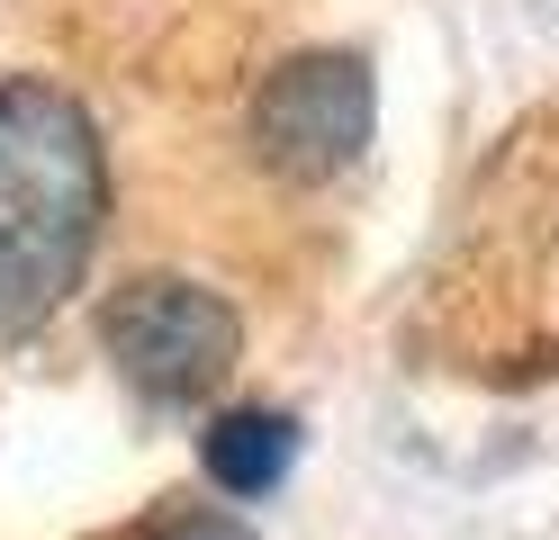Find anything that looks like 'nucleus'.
<instances>
[{"instance_id":"nucleus-1","label":"nucleus","mask_w":559,"mask_h":540,"mask_svg":"<svg viewBox=\"0 0 559 540\" xmlns=\"http://www.w3.org/2000/svg\"><path fill=\"white\" fill-rule=\"evenodd\" d=\"M99 216H109V163L82 99L55 82H0V351L73 298Z\"/></svg>"},{"instance_id":"nucleus-2","label":"nucleus","mask_w":559,"mask_h":540,"mask_svg":"<svg viewBox=\"0 0 559 540\" xmlns=\"http://www.w3.org/2000/svg\"><path fill=\"white\" fill-rule=\"evenodd\" d=\"M99 343L109 360L154 396V406H199V396H217L243 360V324L217 288L199 279H171V271H145L127 279L109 307H99Z\"/></svg>"},{"instance_id":"nucleus-3","label":"nucleus","mask_w":559,"mask_h":540,"mask_svg":"<svg viewBox=\"0 0 559 540\" xmlns=\"http://www.w3.org/2000/svg\"><path fill=\"white\" fill-rule=\"evenodd\" d=\"M370 118H379L370 63L317 46V55H289V63L253 91V154H262L280 180H334L343 163H361Z\"/></svg>"},{"instance_id":"nucleus-4","label":"nucleus","mask_w":559,"mask_h":540,"mask_svg":"<svg viewBox=\"0 0 559 540\" xmlns=\"http://www.w3.org/2000/svg\"><path fill=\"white\" fill-rule=\"evenodd\" d=\"M207 487H226V495H271L280 478H289V459H298V423L280 415V406H235L207 423Z\"/></svg>"},{"instance_id":"nucleus-5","label":"nucleus","mask_w":559,"mask_h":540,"mask_svg":"<svg viewBox=\"0 0 559 540\" xmlns=\"http://www.w3.org/2000/svg\"><path fill=\"white\" fill-rule=\"evenodd\" d=\"M127 540H253L235 514H217V504H190V495H171V504H154L145 523H135Z\"/></svg>"}]
</instances>
